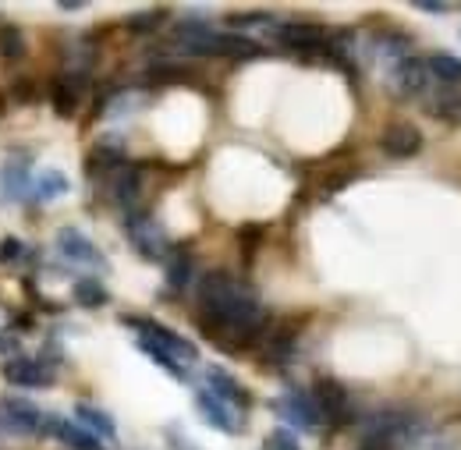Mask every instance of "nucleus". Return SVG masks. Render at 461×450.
I'll list each match as a JSON object with an SVG mask.
<instances>
[{"label":"nucleus","instance_id":"7c9ffc66","mask_svg":"<svg viewBox=\"0 0 461 450\" xmlns=\"http://www.w3.org/2000/svg\"><path fill=\"white\" fill-rule=\"evenodd\" d=\"M149 75H153V82H181V78H185V68H174V64H157Z\"/></svg>","mask_w":461,"mask_h":450},{"label":"nucleus","instance_id":"423d86ee","mask_svg":"<svg viewBox=\"0 0 461 450\" xmlns=\"http://www.w3.org/2000/svg\"><path fill=\"white\" fill-rule=\"evenodd\" d=\"M312 400H316L323 422L345 426L348 418H351V397H348L345 383H338V380H330V376H320V380L312 383Z\"/></svg>","mask_w":461,"mask_h":450},{"label":"nucleus","instance_id":"aec40b11","mask_svg":"<svg viewBox=\"0 0 461 450\" xmlns=\"http://www.w3.org/2000/svg\"><path fill=\"white\" fill-rule=\"evenodd\" d=\"M68 177L60 174V170H43L36 181H32V192H29V199L32 202H54V199H60V195H68Z\"/></svg>","mask_w":461,"mask_h":450},{"label":"nucleus","instance_id":"ddd939ff","mask_svg":"<svg viewBox=\"0 0 461 450\" xmlns=\"http://www.w3.org/2000/svg\"><path fill=\"white\" fill-rule=\"evenodd\" d=\"M206 383H210L206 391H210L213 397H221V400L230 404V408H238V411H249V408H252V394H249V391L230 376L228 369L210 365V369H206Z\"/></svg>","mask_w":461,"mask_h":450},{"label":"nucleus","instance_id":"1a4fd4ad","mask_svg":"<svg viewBox=\"0 0 461 450\" xmlns=\"http://www.w3.org/2000/svg\"><path fill=\"white\" fill-rule=\"evenodd\" d=\"M0 373L11 387H50L54 383V369H47L40 358H29V355H11Z\"/></svg>","mask_w":461,"mask_h":450},{"label":"nucleus","instance_id":"bb28decb","mask_svg":"<svg viewBox=\"0 0 461 450\" xmlns=\"http://www.w3.org/2000/svg\"><path fill=\"white\" fill-rule=\"evenodd\" d=\"M164 22H167V11H164V7H153V11L131 14V18H128V29H131V32H157Z\"/></svg>","mask_w":461,"mask_h":450},{"label":"nucleus","instance_id":"20e7f679","mask_svg":"<svg viewBox=\"0 0 461 450\" xmlns=\"http://www.w3.org/2000/svg\"><path fill=\"white\" fill-rule=\"evenodd\" d=\"M124 230H128V238H131V245H135L139 256H146V259H167V256H171V241H167L164 227L157 224L149 213L128 210Z\"/></svg>","mask_w":461,"mask_h":450},{"label":"nucleus","instance_id":"f257e3e1","mask_svg":"<svg viewBox=\"0 0 461 450\" xmlns=\"http://www.w3.org/2000/svg\"><path fill=\"white\" fill-rule=\"evenodd\" d=\"M199 323L234 327V330H267V312L249 284L234 281L224 270H210L199 281Z\"/></svg>","mask_w":461,"mask_h":450},{"label":"nucleus","instance_id":"6e6552de","mask_svg":"<svg viewBox=\"0 0 461 450\" xmlns=\"http://www.w3.org/2000/svg\"><path fill=\"white\" fill-rule=\"evenodd\" d=\"M36 436H54V440H60L68 450H104V444H100L93 433H86L82 426L68 422L58 411H43V422H40V433H36Z\"/></svg>","mask_w":461,"mask_h":450},{"label":"nucleus","instance_id":"f03ea898","mask_svg":"<svg viewBox=\"0 0 461 450\" xmlns=\"http://www.w3.org/2000/svg\"><path fill=\"white\" fill-rule=\"evenodd\" d=\"M121 323L124 327H131L135 334L142 340H149L153 347H160L167 358H174L177 365H192L195 358H199V351H195V344L185 338H177L174 330H167L164 323H157V320H146V316H121Z\"/></svg>","mask_w":461,"mask_h":450},{"label":"nucleus","instance_id":"c756f323","mask_svg":"<svg viewBox=\"0 0 461 450\" xmlns=\"http://www.w3.org/2000/svg\"><path fill=\"white\" fill-rule=\"evenodd\" d=\"M25 256H29L25 241H18V238H4L0 241V263H14V259H25Z\"/></svg>","mask_w":461,"mask_h":450},{"label":"nucleus","instance_id":"9d476101","mask_svg":"<svg viewBox=\"0 0 461 450\" xmlns=\"http://www.w3.org/2000/svg\"><path fill=\"white\" fill-rule=\"evenodd\" d=\"M274 411H281V418H288L291 426H298V429H320L323 426L312 394H302V391H288L285 397H277Z\"/></svg>","mask_w":461,"mask_h":450},{"label":"nucleus","instance_id":"7ed1b4c3","mask_svg":"<svg viewBox=\"0 0 461 450\" xmlns=\"http://www.w3.org/2000/svg\"><path fill=\"white\" fill-rule=\"evenodd\" d=\"M177 50L188 57H230V60H249V57L263 54V47L256 40L238 36V32H213V29L192 43H181Z\"/></svg>","mask_w":461,"mask_h":450},{"label":"nucleus","instance_id":"5701e85b","mask_svg":"<svg viewBox=\"0 0 461 450\" xmlns=\"http://www.w3.org/2000/svg\"><path fill=\"white\" fill-rule=\"evenodd\" d=\"M429 113H433V117H440V121L461 124V93H455V89H440V93H433V100H429Z\"/></svg>","mask_w":461,"mask_h":450},{"label":"nucleus","instance_id":"39448f33","mask_svg":"<svg viewBox=\"0 0 461 450\" xmlns=\"http://www.w3.org/2000/svg\"><path fill=\"white\" fill-rule=\"evenodd\" d=\"M274 36L281 47H288L294 54H323L327 40H330V32L316 22H285L274 29Z\"/></svg>","mask_w":461,"mask_h":450},{"label":"nucleus","instance_id":"a878e982","mask_svg":"<svg viewBox=\"0 0 461 450\" xmlns=\"http://www.w3.org/2000/svg\"><path fill=\"white\" fill-rule=\"evenodd\" d=\"M0 57H4V60H22V57H25V36H22V29L11 25V22L0 25Z\"/></svg>","mask_w":461,"mask_h":450},{"label":"nucleus","instance_id":"6ab92c4d","mask_svg":"<svg viewBox=\"0 0 461 450\" xmlns=\"http://www.w3.org/2000/svg\"><path fill=\"white\" fill-rule=\"evenodd\" d=\"M75 415H78V426H82L86 433H93L96 440H117L114 418H111L104 408H93V404H78V408H75Z\"/></svg>","mask_w":461,"mask_h":450},{"label":"nucleus","instance_id":"9b49d317","mask_svg":"<svg viewBox=\"0 0 461 450\" xmlns=\"http://www.w3.org/2000/svg\"><path fill=\"white\" fill-rule=\"evenodd\" d=\"M195 404H199L203 418H206L213 429H221V433H241V426H245V415H241L238 408L224 404L221 397H213L210 391H199V394H195Z\"/></svg>","mask_w":461,"mask_h":450},{"label":"nucleus","instance_id":"e433bc0d","mask_svg":"<svg viewBox=\"0 0 461 450\" xmlns=\"http://www.w3.org/2000/svg\"><path fill=\"white\" fill-rule=\"evenodd\" d=\"M82 7V0H60V11H78Z\"/></svg>","mask_w":461,"mask_h":450},{"label":"nucleus","instance_id":"cd10ccee","mask_svg":"<svg viewBox=\"0 0 461 450\" xmlns=\"http://www.w3.org/2000/svg\"><path fill=\"white\" fill-rule=\"evenodd\" d=\"M139 347H142V351H146V355H149V358H153V362H157L160 369H167L174 380H185V365H177L174 358H167V355H164L160 347H153L149 340H142V338H139Z\"/></svg>","mask_w":461,"mask_h":450},{"label":"nucleus","instance_id":"4be33fe9","mask_svg":"<svg viewBox=\"0 0 461 450\" xmlns=\"http://www.w3.org/2000/svg\"><path fill=\"white\" fill-rule=\"evenodd\" d=\"M192 270H195L192 256L185 248H171V256H167V284H171V291H185L188 281H192Z\"/></svg>","mask_w":461,"mask_h":450},{"label":"nucleus","instance_id":"f8f14e48","mask_svg":"<svg viewBox=\"0 0 461 450\" xmlns=\"http://www.w3.org/2000/svg\"><path fill=\"white\" fill-rule=\"evenodd\" d=\"M58 252L68 259V263H86V266H107V259L96 252V245L75 230V227H60L58 230Z\"/></svg>","mask_w":461,"mask_h":450},{"label":"nucleus","instance_id":"c9c22d12","mask_svg":"<svg viewBox=\"0 0 461 450\" xmlns=\"http://www.w3.org/2000/svg\"><path fill=\"white\" fill-rule=\"evenodd\" d=\"M0 351H11V355H14V340L7 338L4 330H0Z\"/></svg>","mask_w":461,"mask_h":450},{"label":"nucleus","instance_id":"f3484780","mask_svg":"<svg viewBox=\"0 0 461 450\" xmlns=\"http://www.w3.org/2000/svg\"><path fill=\"white\" fill-rule=\"evenodd\" d=\"M139 184H142V177H139V167H131L128 160L121 164V167L104 181V188H107V195L114 199L117 206H135V199H139Z\"/></svg>","mask_w":461,"mask_h":450},{"label":"nucleus","instance_id":"b1692460","mask_svg":"<svg viewBox=\"0 0 461 450\" xmlns=\"http://www.w3.org/2000/svg\"><path fill=\"white\" fill-rule=\"evenodd\" d=\"M75 302L86 305V309H100V305H107V287L96 277H78L75 281Z\"/></svg>","mask_w":461,"mask_h":450},{"label":"nucleus","instance_id":"a211bd4d","mask_svg":"<svg viewBox=\"0 0 461 450\" xmlns=\"http://www.w3.org/2000/svg\"><path fill=\"white\" fill-rule=\"evenodd\" d=\"M426 78H429V71H426V64L419 57H398V64H394V89L402 96L426 93Z\"/></svg>","mask_w":461,"mask_h":450},{"label":"nucleus","instance_id":"72a5a7b5","mask_svg":"<svg viewBox=\"0 0 461 450\" xmlns=\"http://www.w3.org/2000/svg\"><path fill=\"white\" fill-rule=\"evenodd\" d=\"M14 100H25V104H32V100H36V89H32V82H29V78L14 82Z\"/></svg>","mask_w":461,"mask_h":450},{"label":"nucleus","instance_id":"0eeeda50","mask_svg":"<svg viewBox=\"0 0 461 450\" xmlns=\"http://www.w3.org/2000/svg\"><path fill=\"white\" fill-rule=\"evenodd\" d=\"M43 422V411L25 397H0V429L14 436H36Z\"/></svg>","mask_w":461,"mask_h":450},{"label":"nucleus","instance_id":"473e14b6","mask_svg":"<svg viewBox=\"0 0 461 450\" xmlns=\"http://www.w3.org/2000/svg\"><path fill=\"white\" fill-rule=\"evenodd\" d=\"M230 25H270V14H230Z\"/></svg>","mask_w":461,"mask_h":450},{"label":"nucleus","instance_id":"393cba45","mask_svg":"<svg viewBox=\"0 0 461 450\" xmlns=\"http://www.w3.org/2000/svg\"><path fill=\"white\" fill-rule=\"evenodd\" d=\"M426 71H433L440 82L447 86H461V60L451 54H433L426 60Z\"/></svg>","mask_w":461,"mask_h":450},{"label":"nucleus","instance_id":"f704fd0d","mask_svg":"<svg viewBox=\"0 0 461 450\" xmlns=\"http://www.w3.org/2000/svg\"><path fill=\"white\" fill-rule=\"evenodd\" d=\"M415 7L426 11V14H447V7L444 4H433V0H415Z\"/></svg>","mask_w":461,"mask_h":450},{"label":"nucleus","instance_id":"dca6fc26","mask_svg":"<svg viewBox=\"0 0 461 450\" xmlns=\"http://www.w3.org/2000/svg\"><path fill=\"white\" fill-rule=\"evenodd\" d=\"M380 149H384L387 157H394V160H408V157H415V153L422 149V135H419V128H411V124H391V128L380 135Z\"/></svg>","mask_w":461,"mask_h":450},{"label":"nucleus","instance_id":"2f4dec72","mask_svg":"<svg viewBox=\"0 0 461 450\" xmlns=\"http://www.w3.org/2000/svg\"><path fill=\"white\" fill-rule=\"evenodd\" d=\"M263 238V227H241L238 230V241H245V256H252L256 252V241Z\"/></svg>","mask_w":461,"mask_h":450},{"label":"nucleus","instance_id":"2eb2a0df","mask_svg":"<svg viewBox=\"0 0 461 450\" xmlns=\"http://www.w3.org/2000/svg\"><path fill=\"white\" fill-rule=\"evenodd\" d=\"M82 89H86V75L82 71H64L60 78H54L50 86V104L60 117H71L78 111V100H82Z\"/></svg>","mask_w":461,"mask_h":450},{"label":"nucleus","instance_id":"4468645a","mask_svg":"<svg viewBox=\"0 0 461 450\" xmlns=\"http://www.w3.org/2000/svg\"><path fill=\"white\" fill-rule=\"evenodd\" d=\"M29 192H32L29 160L11 157V160L0 167V199H4V202H22V199H29Z\"/></svg>","mask_w":461,"mask_h":450},{"label":"nucleus","instance_id":"c85d7f7f","mask_svg":"<svg viewBox=\"0 0 461 450\" xmlns=\"http://www.w3.org/2000/svg\"><path fill=\"white\" fill-rule=\"evenodd\" d=\"M263 450H302V447H298V436H294L291 429H274V433L267 436Z\"/></svg>","mask_w":461,"mask_h":450},{"label":"nucleus","instance_id":"412c9836","mask_svg":"<svg viewBox=\"0 0 461 450\" xmlns=\"http://www.w3.org/2000/svg\"><path fill=\"white\" fill-rule=\"evenodd\" d=\"M291 351H294V330H291V327L270 330V338H267V347H263L267 362H270V365H285V362L291 358Z\"/></svg>","mask_w":461,"mask_h":450},{"label":"nucleus","instance_id":"4c0bfd02","mask_svg":"<svg viewBox=\"0 0 461 450\" xmlns=\"http://www.w3.org/2000/svg\"><path fill=\"white\" fill-rule=\"evenodd\" d=\"M362 450H376V447H362Z\"/></svg>","mask_w":461,"mask_h":450}]
</instances>
